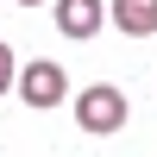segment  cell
I'll list each match as a JSON object with an SVG mask.
<instances>
[{"instance_id":"6","label":"cell","mask_w":157,"mask_h":157,"mask_svg":"<svg viewBox=\"0 0 157 157\" xmlns=\"http://www.w3.org/2000/svg\"><path fill=\"white\" fill-rule=\"evenodd\" d=\"M19 6H38V0H19Z\"/></svg>"},{"instance_id":"5","label":"cell","mask_w":157,"mask_h":157,"mask_svg":"<svg viewBox=\"0 0 157 157\" xmlns=\"http://www.w3.org/2000/svg\"><path fill=\"white\" fill-rule=\"evenodd\" d=\"M13 75H19V69H13V50L0 44V94H6V88H13Z\"/></svg>"},{"instance_id":"4","label":"cell","mask_w":157,"mask_h":157,"mask_svg":"<svg viewBox=\"0 0 157 157\" xmlns=\"http://www.w3.org/2000/svg\"><path fill=\"white\" fill-rule=\"evenodd\" d=\"M107 19L126 38H151L157 32V0H107Z\"/></svg>"},{"instance_id":"3","label":"cell","mask_w":157,"mask_h":157,"mask_svg":"<svg viewBox=\"0 0 157 157\" xmlns=\"http://www.w3.org/2000/svg\"><path fill=\"white\" fill-rule=\"evenodd\" d=\"M107 25V0H57V32L63 38H94Z\"/></svg>"},{"instance_id":"2","label":"cell","mask_w":157,"mask_h":157,"mask_svg":"<svg viewBox=\"0 0 157 157\" xmlns=\"http://www.w3.org/2000/svg\"><path fill=\"white\" fill-rule=\"evenodd\" d=\"M13 88H19V101H25V107H57V101H63V88H69V75H63L57 63L32 57L19 75H13Z\"/></svg>"},{"instance_id":"1","label":"cell","mask_w":157,"mask_h":157,"mask_svg":"<svg viewBox=\"0 0 157 157\" xmlns=\"http://www.w3.org/2000/svg\"><path fill=\"white\" fill-rule=\"evenodd\" d=\"M75 120H82V132H120L126 126V94L113 82H94V88H82V101H75Z\"/></svg>"}]
</instances>
